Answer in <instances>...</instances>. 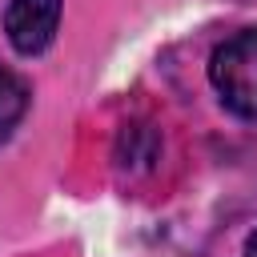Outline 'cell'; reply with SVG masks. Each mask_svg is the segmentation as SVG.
<instances>
[{"mask_svg": "<svg viewBox=\"0 0 257 257\" xmlns=\"http://www.w3.org/2000/svg\"><path fill=\"white\" fill-rule=\"evenodd\" d=\"M24 108H28V84H24L12 68L0 64V141L12 137V128H16L20 116H24Z\"/></svg>", "mask_w": 257, "mask_h": 257, "instance_id": "obj_3", "label": "cell"}, {"mask_svg": "<svg viewBox=\"0 0 257 257\" xmlns=\"http://www.w3.org/2000/svg\"><path fill=\"white\" fill-rule=\"evenodd\" d=\"M60 24V0H12L4 12V32L16 52L36 56L52 44Z\"/></svg>", "mask_w": 257, "mask_h": 257, "instance_id": "obj_2", "label": "cell"}, {"mask_svg": "<svg viewBox=\"0 0 257 257\" xmlns=\"http://www.w3.org/2000/svg\"><path fill=\"white\" fill-rule=\"evenodd\" d=\"M209 80L221 104L245 120H257V28L233 32L209 60Z\"/></svg>", "mask_w": 257, "mask_h": 257, "instance_id": "obj_1", "label": "cell"}, {"mask_svg": "<svg viewBox=\"0 0 257 257\" xmlns=\"http://www.w3.org/2000/svg\"><path fill=\"white\" fill-rule=\"evenodd\" d=\"M245 257H257V233H253V237L245 241Z\"/></svg>", "mask_w": 257, "mask_h": 257, "instance_id": "obj_4", "label": "cell"}]
</instances>
